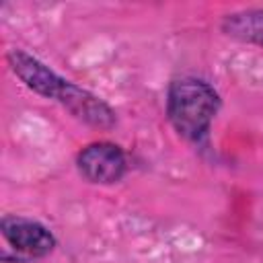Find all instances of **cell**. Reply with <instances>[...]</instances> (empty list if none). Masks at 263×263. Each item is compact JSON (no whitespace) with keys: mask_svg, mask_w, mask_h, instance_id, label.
Wrapping results in <instances>:
<instances>
[{"mask_svg":"<svg viewBox=\"0 0 263 263\" xmlns=\"http://www.w3.org/2000/svg\"><path fill=\"white\" fill-rule=\"evenodd\" d=\"M6 62L16 78L33 92L60 103L70 115L99 129H111L117 121L115 111L90 90L62 78L49 66L23 49H10Z\"/></svg>","mask_w":263,"mask_h":263,"instance_id":"obj_1","label":"cell"},{"mask_svg":"<svg viewBox=\"0 0 263 263\" xmlns=\"http://www.w3.org/2000/svg\"><path fill=\"white\" fill-rule=\"evenodd\" d=\"M220 109V95L201 78L183 76L171 82L166 92V115L175 132L189 140L201 142Z\"/></svg>","mask_w":263,"mask_h":263,"instance_id":"obj_2","label":"cell"},{"mask_svg":"<svg viewBox=\"0 0 263 263\" xmlns=\"http://www.w3.org/2000/svg\"><path fill=\"white\" fill-rule=\"evenodd\" d=\"M0 232L4 240L14 249L18 263L47 257L55 249V236L43 224L31 218L6 214L0 220Z\"/></svg>","mask_w":263,"mask_h":263,"instance_id":"obj_3","label":"cell"},{"mask_svg":"<svg viewBox=\"0 0 263 263\" xmlns=\"http://www.w3.org/2000/svg\"><path fill=\"white\" fill-rule=\"evenodd\" d=\"M76 166L86 181L97 185H111L125 175L127 162L123 150L117 144L92 142L78 152Z\"/></svg>","mask_w":263,"mask_h":263,"instance_id":"obj_4","label":"cell"},{"mask_svg":"<svg viewBox=\"0 0 263 263\" xmlns=\"http://www.w3.org/2000/svg\"><path fill=\"white\" fill-rule=\"evenodd\" d=\"M220 29L224 35L263 47V8H242L222 16Z\"/></svg>","mask_w":263,"mask_h":263,"instance_id":"obj_5","label":"cell"}]
</instances>
